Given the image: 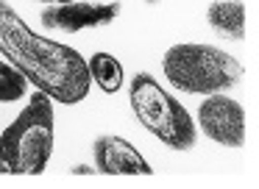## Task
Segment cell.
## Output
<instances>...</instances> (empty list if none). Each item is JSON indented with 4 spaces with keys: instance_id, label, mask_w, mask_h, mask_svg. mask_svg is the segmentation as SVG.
<instances>
[{
    "instance_id": "obj_11",
    "label": "cell",
    "mask_w": 259,
    "mask_h": 189,
    "mask_svg": "<svg viewBox=\"0 0 259 189\" xmlns=\"http://www.w3.org/2000/svg\"><path fill=\"white\" fill-rule=\"evenodd\" d=\"M39 3H51V6H59V3H70V0H39Z\"/></svg>"
},
{
    "instance_id": "obj_1",
    "label": "cell",
    "mask_w": 259,
    "mask_h": 189,
    "mask_svg": "<svg viewBox=\"0 0 259 189\" xmlns=\"http://www.w3.org/2000/svg\"><path fill=\"white\" fill-rule=\"evenodd\" d=\"M0 53L25 75L31 86L64 106L81 103L90 94V67L78 50L34 33L25 20L0 0Z\"/></svg>"
},
{
    "instance_id": "obj_7",
    "label": "cell",
    "mask_w": 259,
    "mask_h": 189,
    "mask_svg": "<svg viewBox=\"0 0 259 189\" xmlns=\"http://www.w3.org/2000/svg\"><path fill=\"white\" fill-rule=\"evenodd\" d=\"M92 156H95L98 172L103 175H151L153 172L145 156L123 136H112V133L98 136L92 145Z\"/></svg>"
},
{
    "instance_id": "obj_12",
    "label": "cell",
    "mask_w": 259,
    "mask_h": 189,
    "mask_svg": "<svg viewBox=\"0 0 259 189\" xmlns=\"http://www.w3.org/2000/svg\"><path fill=\"white\" fill-rule=\"evenodd\" d=\"M148 3H159V0H148Z\"/></svg>"
},
{
    "instance_id": "obj_8",
    "label": "cell",
    "mask_w": 259,
    "mask_h": 189,
    "mask_svg": "<svg viewBox=\"0 0 259 189\" xmlns=\"http://www.w3.org/2000/svg\"><path fill=\"white\" fill-rule=\"evenodd\" d=\"M206 20L220 39H229V42L245 39V3L242 0H212L206 9Z\"/></svg>"
},
{
    "instance_id": "obj_10",
    "label": "cell",
    "mask_w": 259,
    "mask_h": 189,
    "mask_svg": "<svg viewBox=\"0 0 259 189\" xmlns=\"http://www.w3.org/2000/svg\"><path fill=\"white\" fill-rule=\"evenodd\" d=\"M28 81L25 75L9 61H0V103H17L25 98Z\"/></svg>"
},
{
    "instance_id": "obj_6",
    "label": "cell",
    "mask_w": 259,
    "mask_h": 189,
    "mask_svg": "<svg viewBox=\"0 0 259 189\" xmlns=\"http://www.w3.org/2000/svg\"><path fill=\"white\" fill-rule=\"evenodd\" d=\"M123 11L120 0L112 3H84V0H70V3H59V6H48L39 14L42 25L53 28V31H67V33H78L87 28H103L109 22H114Z\"/></svg>"
},
{
    "instance_id": "obj_4",
    "label": "cell",
    "mask_w": 259,
    "mask_h": 189,
    "mask_svg": "<svg viewBox=\"0 0 259 189\" xmlns=\"http://www.w3.org/2000/svg\"><path fill=\"white\" fill-rule=\"evenodd\" d=\"M128 103L134 117L151 131L159 142L173 150H190L198 142V128L192 114L167 92L159 86L151 72H137L128 86Z\"/></svg>"
},
{
    "instance_id": "obj_5",
    "label": "cell",
    "mask_w": 259,
    "mask_h": 189,
    "mask_svg": "<svg viewBox=\"0 0 259 189\" xmlns=\"http://www.w3.org/2000/svg\"><path fill=\"white\" fill-rule=\"evenodd\" d=\"M198 125L203 136L223 148H242L245 145V109L229 98L226 92L206 94L198 106Z\"/></svg>"
},
{
    "instance_id": "obj_3",
    "label": "cell",
    "mask_w": 259,
    "mask_h": 189,
    "mask_svg": "<svg viewBox=\"0 0 259 189\" xmlns=\"http://www.w3.org/2000/svg\"><path fill=\"white\" fill-rule=\"evenodd\" d=\"M162 72L170 86L203 98L214 92H229L245 75L242 64L231 53L203 42H179L167 48L162 59Z\"/></svg>"
},
{
    "instance_id": "obj_2",
    "label": "cell",
    "mask_w": 259,
    "mask_h": 189,
    "mask_svg": "<svg viewBox=\"0 0 259 189\" xmlns=\"http://www.w3.org/2000/svg\"><path fill=\"white\" fill-rule=\"evenodd\" d=\"M53 100L36 89L17 120L0 131V175H42L53 156Z\"/></svg>"
},
{
    "instance_id": "obj_9",
    "label": "cell",
    "mask_w": 259,
    "mask_h": 189,
    "mask_svg": "<svg viewBox=\"0 0 259 189\" xmlns=\"http://www.w3.org/2000/svg\"><path fill=\"white\" fill-rule=\"evenodd\" d=\"M87 67H90V78L106 94L120 92V86H123V64L112 53H92Z\"/></svg>"
}]
</instances>
